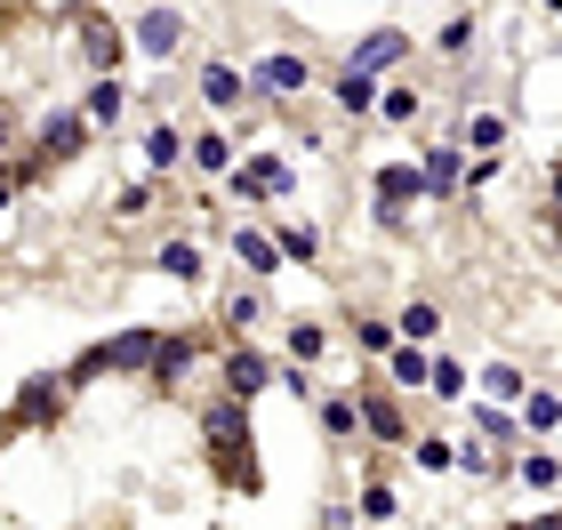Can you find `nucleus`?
Returning <instances> with one entry per match:
<instances>
[{
    "label": "nucleus",
    "mask_w": 562,
    "mask_h": 530,
    "mask_svg": "<svg viewBox=\"0 0 562 530\" xmlns=\"http://www.w3.org/2000/svg\"><path fill=\"white\" fill-rule=\"evenodd\" d=\"M482 386H491L498 402H515V394H522V377H515V370H506V362H498V370H482Z\"/></svg>",
    "instance_id": "nucleus-15"
},
{
    "label": "nucleus",
    "mask_w": 562,
    "mask_h": 530,
    "mask_svg": "<svg viewBox=\"0 0 562 530\" xmlns=\"http://www.w3.org/2000/svg\"><path fill=\"white\" fill-rule=\"evenodd\" d=\"M266 386V362H258V353H241V362H234V394H258Z\"/></svg>",
    "instance_id": "nucleus-13"
},
{
    "label": "nucleus",
    "mask_w": 562,
    "mask_h": 530,
    "mask_svg": "<svg viewBox=\"0 0 562 530\" xmlns=\"http://www.w3.org/2000/svg\"><path fill=\"white\" fill-rule=\"evenodd\" d=\"M378 105H386V121H411V113H418V97H411V89H386Z\"/></svg>",
    "instance_id": "nucleus-17"
},
{
    "label": "nucleus",
    "mask_w": 562,
    "mask_h": 530,
    "mask_svg": "<svg viewBox=\"0 0 562 530\" xmlns=\"http://www.w3.org/2000/svg\"><path fill=\"white\" fill-rule=\"evenodd\" d=\"M234 185H241V193H258V201H266V193H281V185H290V169H281V161H249V169L234 177Z\"/></svg>",
    "instance_id": "nucleus-7"
},
{
    "label": "nucleus",
    "mask_w": 562,
    "mask_h": 530,
    "mask_svg": "<svg viewBox=\"0 0 562 530\" xmlns=\"http://www.w3.org/2000/svg\"><path fill=\"white\" fill-rule=\"evenodd\" d=\"M201 97H217V105H225V97H234V72L210 65V72H201Z\"/></svg>",
    "instance_id": "nucleus-16"
},
{
    "label": "nucleus",
    "mask_w": 562,
    "mask_h": 530,
    "mask_svg": "<svg viewBox=\"0 0 562 530\" xmlns=\"http://www.w3.org/2000/svg\"><path fill=\"white\" fill-rule=\"evenodd\" d=\"M153 353H161V346H153V338L137 330V338H113V346H97V353H89V370H145Z\"/></svg>",
    "instance_id": "nucleus-2"
},
{
    "label": "nucleus",
    "mask_w": 562,
    "mask_h": 530,
    "mask_svg": "<svg viewBox=\"0 0 562 530\" xmlns=\"http://www.w3.org/2000/svg\"><path fill=\"white\" fill-rule=\"evenodd\" d=\"M161 266L177 273V282H193V273H201V258H193V249H186V241H169V249H161Z\"/></svg>",
    "instance_id": "nucleus-11"
},
{
    "label": "nucleus",
    "mask_w": 562,
    "mask_h": 530,
    "mask_svg": "<svg viewBox=\"0 0 562 530\" xmlns=\"http://www.w3.org/2000/svg\"><path fill=\"white\" fill-rule=\"evenodd\" d=\"M89 113H97V121H113V113H121V89H113V81H105V89H89Z\"/></svg>",
    "instance_id": "nucleus-18"
},
{
    "label": "nucleus",
    "mask_w": 562,
    "mask_h": 530,
    "mask_svg": "<svg viewBox=\"0 0 562 530\" xmlns=\"http://www.w3.org/2000/svg\"><path fill=\"white\" fill-rule=\"evenodd\" d=\"M266 81L273 89H305V65L297 57H266Z\"/></svg>",
    "instance_id": "nucleus-10"
},
{
    "label": "nucleus",
    "mask_w": 562,
    "mask_h": 530,
    "mask_svg": "<svg viewBox=\"0 0 562 530\" xmlns=\"http://www.w3.org/2000/svg\"><path fill=\"white\" fill-rule=\"evenodd\" d=\"M210 435H217V450H225L234 474H241V410H234V402H217V410H210Z\"/></svg>",
    "instance_id": "nucleus-5"
},
{
    "label": "nucleus",
    "mask_w": 562,
    "mask_h": 530,
    "mask_svg": "<svg viewBox=\"0 0 562 530\" xmlns=\"http://www.w3.org/2000/svg\"><path fill=\"white\" fill-rule=\"evenodd\" d=\"M81 48H89V65H121V33L97 9H81Z\"/></svg>",
    "instance_id": "nucleus-3"
},
{
    "label": "nucleus",
    "mask_w": 562,
    "mask_h": 530,
    "mask_svg": "<svg viewBox=\"0 0 562 530\" xmlns=\"http://www.w3.org/2000/svg\"><path fill=\"white\" fill-rule=\"evenodd\" d=\"M554 217H562V193H554Z\"/></svg>",
    "instance_id": "nucleus-20"
},
{
    "label": "nucleus",
    "mask_w": 562,
    "mask_h": 530,
    "mask_svg": "<svg viewBox=\"0 0 562 530\" xmlns=\"http://www.w3.org/2000/svg\"><path fill=\"white\" fill-rule=\"evenodd\" d=\"M394 377H402V386H418V377H434V370H426L418 346H402V353H394Z\"/></svg>",
    "instance_id": "nucleus-12"
},
{
    "label": "nucleus",
    "mask_w": 562,
    "mask_h": 530,
    "mask_svg": "<svg viewBox=\"0 0 562 530\" xmlns=\"http://www.w3.org/2000/svg\"><path fill=\"white\" fill-rule=\"evenodd\" d=\"M467 137H474V145H482V154H491V145H498V137H506V121H498V113H482V121H467Z\"/></svg>",
    "instance_id": "nucleus-14"
},
{
    "label": "nucleus",
    "mask_w": 562,
    "mask_h": 530,
    "mask_svg": "<svg viewBox=\"0 0 562 530\" xmlns=\"http://www.w3.org/2000/svg\"><path fill=\"white\" fill-rule=\"evenodd\" d=\"M434 322H442L434 306H411V314H402V330H411V338H434Z\"/></svg>",
    "instance_id": "nucleus-19"
},
{
    "label": "nucleus",
    "mask_w": 562,
    "mask_h": 530,
    "mask_svg": "<svg viewBox=\"0 0 562 530\" xmlns=\"http://www.w3.org/2000/svg\"><path fill=\"white\" fill-rule=\"evenodd\" d=\"M378 185H386V193H378V210L394 217V210H411V201L426 193V177H418V169H386V177H378Z\"/></svg>",
    "instance_id": "nucleus-4"
},
{
    "label": "nucleus",
    "mask_w": 562,
    "mask_h": 530,
    "mask_svg": "<svg viewBox=\"0 0 562 530\" xmlns=\"http://www.w3.org/2000/svg\"><path fill=\"white\" fill-rule=\"evenodd\" d=\"M426 193H458V154H434L426 161Z\"/></svg>",
    "instance_id": "nucleus-8"
},
{
    "label": "nucleus",
    "mask_w": 562,
    "mask_h": 530,
    "mask_svg": "<svg viewBox=\"0 0 562 530\" xmlns=\"http://www.w3.org/2000/svg\"><path fill=\"white\" fill-rule=\"evenodd\" d=\"M177 41H186V16H177V9H145L137 16V48H145V57H169Z\"/></svg>",
    "instance_id": "nucleus-1"
},
{
    "label": "nucleus",
    "mask_w": 562,
    "mask_h": 530,
    "mask_svg": "<svg viewBox=\"0 0 562 530\" xmlns=\"http://www.w3.org/2000/svg\"><path fill=\"white\" fill-rule=\"evenodd\" d=\"M234 249H241V258H249V266H266V273L281 266V241H266V234H241Z\"/></svg>",
    "instance_id": "nucleus-9"
},
{
    "label": "nucleus",
    "mask_w": 562,
    "mask_h": 530,
    "mask_svg": "<svg viewBox=\"0 0 562 530\" xmlns=\"http://www.w3.org/2000/svg\"><path fill=\"white\" fill-rule=\"evenodd\" d=\"M402 57V33H370L362 48H353V72H386Z\"/></svg>",
    "instance_id": "nucleus-6"
}]
</instances>
